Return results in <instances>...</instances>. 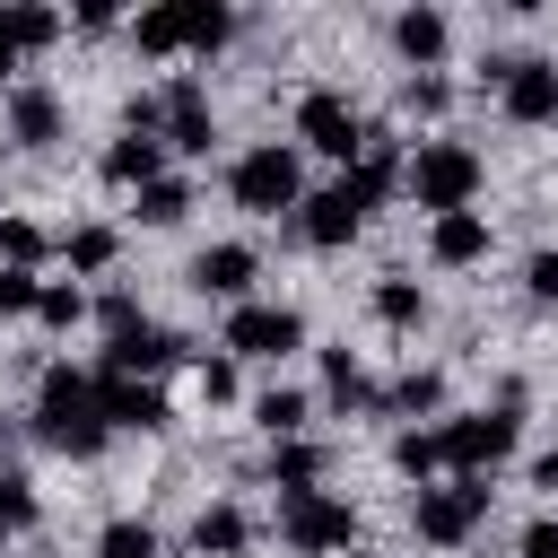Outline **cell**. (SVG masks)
<instances>
[{"label": "cell", "instance_id": "cell-10", "mask_svg": "<svg viewBox=\"0 0 558 558\" xmlns=\"http://www.w3.org/2000/svg\"><path fill=\"white\" fill-rule=\"evenodd\" d=\"M357 227H366V201H357L349 183H331V192H305V201H296V235H305L314 253H340Z\"/></svg>", "mask_w": 558, "mask_h": 558}, {"label": "cell", "instance_id": "cell-13", "mask_svg": "<svg viewBox=\"0 0 558 558\" xmlns=\"http://www.w3.org/2000/svg\"><path fill=\"white\" fill-rule=\"evenodd\" d=\"M96 401H105V427H131V436H157V427H166V392H157V384L96 375Z\"/></svg>", "mask_w": 558, "mask_h": 558}, {"label": "cell", "instance_id": "cell-3", "mask_svg": "<svg viewBox=\"0 0 558 558\" xmlns=\"http://www.w3.org/2000/svg\"><path fill=\"white\" fill-rule=\"evenodd\" d=\"M410 192H418V209H436V218L471 209V201H480V148H462V140H427V148L410 157Z\"/></svg>", "mask_w": 558, "mask_h": 558}, {"label": "cell", "instance_id": "cell-25", "mask_svg": "<svg viewBox=\"0 0 558 558\" xmlns=\"http://www.w3.org/2000/svg\"><path fill=\"white\" fill-rule=\"evenodd\" d=\"M183 209H192V183L183 174H157L140 192V227H183Z\"/></svg>", "mask_w": 558, "mask_h": 558}, {"label": "cell", "instance_id": "cell-42", "mask_svg": "<svg viewBox=\"0 0 558 558\" xmlns=\"http://www.w3.org/2000/svg\"><path fill=\"white\" fill-rule=\"evenodd\" d=\"M541 488H558V445H549V453H541Z\"/></svg>", "mask_w": 558, "mask_h": 558}, {"label": "cell", "instance_id": "cell-27", "mask_svg": "<svg viewBox=\"0 0 558 558\" xmlns=\"http://www.w3.org/2000/svg\"><path fill=\"white\" fill-rule=\"evenodd\" d=\"M0 26H9V44H17V52H44V44L61 35V17H52V9H0Z\"/></svg>", "mask_w": 558, "mask_h": 558}, {"label": "cell", "instance_id": "cell-8", "mask_svg": "<svg viewBox=\"0 0 558 558\" xmlns=\"http://www.w3.org/2000/svg\"><path fill=\"white\" fill-rule=\"evenodd\" d=\"M488 78H497V105H506V122H558V61H488Z\"/></svg>", "mask_w": 558, "mask_h": 558}, {"label": "cell", "instance_id": "cell-33", "mask_svg": "<svg viewBox=\"0 0 558 558\" xmlns=\"http://www.w3.org/2000/svg\"><path fill=\"white\" fill-rule=\"evenodd\" d=\"M17 523H35V480L0 471V532H17Z\"/></svg>", "mask_w": 558, "mask_h": 558}, {"label": "cell", "instance_id": "cell-31", "mask_svg": "<svg viewBox=\"0 0 558 558\" xmlns=\"http://www.w3.org/2000/svg\"><path fill=\"white\" fill-rule=\"evenodd\" d=\"M96 558H157V532L122 514V523H105V532H96Z\"/></svg>", "mask_w": 558, "mask_h": 558}, {"label": "cell", "instance_id": "cell-17", "mask_svg": "<svg viewBox=\"0 0 558 558\" xmlns=\"http://www.w3.org/2000/svg\"><path fill=\"white\" fill-rule=\"evenodd\" d=\"M392 44H401V61L436 70L445 44H453V26H445V9H401V17H392Z\"/></svg>", "mask_w": 558, "mask_h": 558}, {"label": "cell", "instance_id": "cell-37", "mask_svg": "<svg viewBox=\"0 0 558 558\" xmlns=\"http://www.w3.org/2000/svg\"><path fill=\"white\" fill-rule=\"evenodd\" d=\"M523 288H532L541 305H558V244H549V253H532V270H523Z\"/></svg>", "mask_w": 558, "mask_h": 558}, {"label": "cell", "instance_id": "cell-1", "mask_svg": "<svg viewBox=\"0 0 558 558\" xmlns=\"http://www.w3.org/2000/svg\"><path fill=\"white\" fill-rule=\"evenodd\" d=\"M105 436H113V427H105L96 375H78V366H44V384H35V445L87 462V453H105Z\"/></svg>", "mask_w": 558, "mask_h": 558}, {"label": "cell", "instance_id": "cell-35", "mask_svg": "<svg viewBox=\"0 0 558 558\" xmlns=\"http://www.w3.org/2000/svg\"><path fill=\"white\" fill-rule=\"evenodd\" d=\"M0 253H9L17 270H35V262H44V227H26V218H9V227H0Z\"/></svg>", "mask_w": 558, "mask_h": 558}, {"label": "cell", "instance_id": "cell-18", "mask_svg": "<svg viewBox=\"0 0 558 558\" xmlns=\"http://www.w3.org/2000/svg\"><path fill=\"white\" fill-rule=\"evenodd\" d=\"M427 253H436L445 270L480 262V253H488V218H480V209H453V218H436V227H427Z\"/></svg>", "mask_w": 558, "mask_h": 558}, {"label": "cell", "instance_id": "cell-11", "mask_svg": "<svg viewBox=\"0 0 558 558\" xmlns=\"http://www.w3.org/2000/svg\"><path fill=\"white\" fill-rule=\"evenodd\" d=\"M157 140H166V148H183V157H209L218 122H209V96H201L192 78H174V87L157 96Z\"/></svg>", "mask_w": 558, "mask_h": 558}, {"label": "cell", "instance_id": "cell-26", "mask_svg": "<svg viewBox=\"0 0 558 558\" xmlns=\"http://www.w3.org/2000/svg\"><path fill=\"white\" fill-rule=\"evenodd\" d=\"M392 462H401V471L427 488V480L445 471V436H418V427H410V436H392Z\"/></svg>", "mask_w": 558, "mask_h": 558}, {"label": "cell", "instance_id": "cell-32", "mask_svg": "<svg viewBox=\"0 0 558 558\" xmlns=\"http://www.w3.org/2000/svg\"><path fill=\"white\" fill-rule=\"evenodd\" d=\"M183 17H192V52H218V44L235 35V17H227L218 0H183Z\"/></svg>", "mask_w": 558, "mask_h": 558}, {"label": "cell", "instance_id": "cell-39", "mask_svg": "<svg viewBox=\"0 0 558 558\" xmlns=\"http://www.w3.org/2000/svg\"><path fill=\"white\" fill-rule=\"evenodd\" d=\"M96 323H105V340H113V331H131V323H148V314H140L131 296H105V305H96Z\"/></svg>", "mask_w": 558, "mask_h": 558}, {"label": "cell", "instance_id": "cell-36", "mask_svg": "<svg viewBox=\"0 0 558 558\" xmlns=\"http://www.w3.org/2000/svg\"><path fill=\"white\" fill-rule=\"evenodd\" d=\"M201 401H235V357H201Z\"/></svg>", "mask_w": 558, "mask_h": 558}, {"label": "cell", "instance_id": "cell-22", "mask_svg": "<svg viewBox=\"0 0 558 558\" xmlns=\"http://www.w3.org/2000/svg\"><path fill=\"white\" fill-rule=\"evenodd\" d=\"M375 323H392V331H418L427 323V296H418V279H375Z\"/></svg>", "mask_w": 558, "mask_h": 558}, {"label": "cell", "instance_id": "cell-38", "mask_svg": "<svg viewBox=\"0 0 558 558\" xmlns=\"http://www.w3.org/2000/svg\"><path fill=\"white\" fill-rule=\"evenodd\" d=\"M401 105H410V113H445L453 96H445V78H410V87H401Z\"/></svg>", "mask_w": 558, "mask_h": 558}, {"label": "cell", "instance_id": "cell-9", "mask_svg": "<svg viewBox=\"0 0 558 558\" xmlns=\"http://www.w3.org/2000/svg\"><path fill=\"white\" fill-rule=\"evenodd\" d=\"M296 340H305L296 305H253V296H244V305L227 314V349H235V357H288Z\"/></svg>", "mask_w": 558, "mask_h": 558}, {"label": "cell", "instance_id": "cell-34", "mask_svg": "<svg viewBox=\"0 0 558 558\" xmlns=\"http://www.w3.org/2000/svg\"><path fill=\"white\" fill-rule=\"evenodd\" d=\"M35 296H44V279L17 270V262H0V314H35Z\"/></svg>", "mask_w": 558, "mask_h": 558}, {"label": "cell", "instance_id": "cell-6", "mask_svg": "<svg viewBox=\"0 0 558 558\" xmlns=\"http://www.w3.org/2000/svg\"><path fill=\"white\" fill-rule=\"evenodd\" d=\"M279 532H288V549L323 558V549H349L357 541V506L349 497H323V488H296V497H279Z\"/></svg>", "mask_w": 558, "mask_h": 558}, {"label": "cell", "instance_id": "cell-12", "mask_svg": "<svg viewBox=\"0 0 558 558\" xmlns=\"http://www.w3.org/2000/svg\"><path fill=\"white\" fill-rule=\"evenodd\" d=\"M183 357V340L174 331H157V323H131V331H113V349H105V375H131V384H148V375H166Z\"/></svg>", "mask_w": 558, "mask_h": 558}, {"label": "cell", "instance_id": "cell-14", "mask_svg": "<svg viewBox=\"0 0 558 558\" xmlns=\"http://www.w3.org/2000/svg\"><path fill=\"white\" fill-rule=\"evenodd\" d=\"M253 270H262V253H253V244H209V253L192 262V288H201V296H235V305H244Z\"/></svg>", "mask_w": 558, "mask_h": 558}, {"label": "cell", "instance_id": "cell-24", "mask_svg": "<svg viewBox=\"0 0 558 558\" xmlns=\"http://www.w3.org/2000/svg\"><path fill=\"white\" fill-rule=\"evenodd\" d=\"M270 480H279L288 497H296V488H323V445H305V436H296V445H270Z\"/></svg>", "mask_w": 558, "mask_h": 558}, {"label": "cell", "instance_id": "cell-23", "mask_svg": "<svg viewBox=\"0 0 558 558\" xmlns=\"http://www.w3.org/2000/svg\"><path fill=\"white\" fill-rule=\"evenodd\" d=\"M305 410H314V401H305V392H288V384H270V392L253 401V418H262V436H270V445H296Z\"/></svg>", "mask_w": 558, "mask_h": 558}, {"label": "cell", "instance_id": "cell-28", "mask_svg": "<svg viewBox=\"0 0 558 558\" xmlns=\"http://www.w3.org/2000/svg\"><path fill=\"white\" fill-rule=\"evenodd\" d=\"M61 253H70V270H113V227H78V235H61Z\"/></svg>", "mask_w": 558, "mask_h": 558}, {"label": "cell", "instance_id": "cell-29", "mask_svg": "<svg viewBox=\"0 0 558 558\" xmlns=\"http://www.w3.org/2000/svg\"><path fill=\"white\" fill-rule=\"evenodd\" d=\"M78 314H87V296H78L70 279H44V296H35V323H44V331H70Z\"/></svg>", "mask_w": 558, "mask_h": 558}, {"label": "cell", "instance_id": "cell-5", "mask_svg": "<svg viewBox=\"0 0 558 558\" xmlns=\"http://www.w3.org/2000/svg\"><path fill=\"white\" fill-rule=\"evenodd\" d=\"M445 471L453 480H488L506 453H514V401L506 410H471V418H445Z\"/></svg>", "mask_w": 558, "mask_h": 558}, {"label": "cell", "instance_id": "cell-43", "mask_svg": "<svg viewBox=\"0 0 558 558\" xmlns=\"http://www.w3.org/2000/svg\"><path fill=\"white\" fill-rule=\"evenodd\" d=\"M0 436H9V418H0Z\"/></svg>", "mask_w": 558, "mask_h": 558}, {"label": "cell", "instance_id": "cell-2", "mask_svg": "<svg viewBox=\"0 0 558 558\" xmlns=\"http://www.w3.org/2000/svg\"><path fill=\"white\" fill-rule=\"evenodd\" d=\"M410 523H418V541L427 549H462L480 523H488V480H427L418 497H410Z\"/></svg>", "mask_w": 558, "mask_h": 558}, {"label": "cell", "instance_id": "cell-19", "mask_svg": "<svg viewBox=\"0 0 558 558\" xmlns=\"http://www.w3.org/2000/svg\"><path fill=\"white\" fill-rule=\"evenodd\" d=\"M323 392H331V410H384V392L366 384V366L349 349H323Z\"/></svg>", "mask_w": 558, "mask_h": 558}, {"label": "cell", "instance_id": "cell-40", "mask_svg": "<svg viewBox=\"0 0 558 558\" xmlns=\"http://www.w3.org/2000/svg\"><path fill=\"white\" fill-rule=\"evenodd\" d=\"M523 558H558V523H549V514L523 523Z\"/></svg>", "mask_w": 558, "mask_h": 558}, {"label": "cell", "instance_id": "cell-16", "mask_svg": "<svg viewBox=\"0 0 558 558\" xmlns=\"http://www.w3.org/2000/svg\"><path fill=\"white\" fill-rule=\"evenodd\" d=\"M166 174V140L157 131H122L113 148H105V183H131V192H148Z\"/></svg>", "mask_w": 558, "mask_h": 558}, {"label": "cell", "instance_id": "cell-20", "mask_svg": "<svg viewBox=\"0 0 558 558\" xmlns=\"http://www.w3.org/2000/svg\"><path fill=\"white\" fill-rule=\"evenodd\" d=\"M244 541H253V523L235 506H201V523H192V549L201 558H244Z\"/></svg>", "mask_w": 558, "mask_h": 558}, {"label": "cell", "instance_id": "cell-4", "mask_svg": "<svg viewBox=\"0 0 558 558\" xmlns=\"http://www.w3.org/2000/svg\"><path fill=\"white\" fill-rule=\"evenodd\" d=\"M227 192H235V209L279 218V209H296V201H305V166H296V148H244V157H235V174H227Z\"/></svg>", "mask_w": 558, "mask_h": 558}, {"label": "cell", "instance_id": "cell-41", "mask_svg": "<svg viewBox=\"0 0 558 558\" xmlns=\"http://www.w3.org/2000/svg\"><path fill=\"white\" fill-rule=\"evenodd\" d=\"M9 70H17V44H9V26H0V78H9Z\"/></svg>", "mask_w": 558, "mask_h": 558}, {"label": "cell", "instance_id": "cell-15", "mask_svg": "<svg viewBox=\"0 0 558 558\" xmlns=\"http://www.w3.org/2000/svg\"><path fill=\"white\" fill-rule=\"evenodd\" d=\"M9 140L17 148H52L61 140V96L52 87H9Z\"/></svg>", "mask_w": 558, "mask_h": 558}, {"label": "cell", "instance_id": "cell-44", "mask_svg": "<svg viewBox=\"0 0 558 558\" xmlns=\"http://www.w3.org/2000/svg\"><path fill=\"white\" fill-rule=\"evenodd\" d=\"M0 227H9V218H0Z\"/></svg>", "mask_w": 558, "mask_h": 558}, {"label": "cell", "instance_id": "cell-21", "mask_svg": "<svg viewBox=\"0 0 558 558\" xmlns=\"http://www.w3.org/2000/svg\"><path fill=\"white\" fill-rule=\"evenodd\" d=\"M140 52H192V17H183V0H157V9H140Z\"/></svg>", "mask_w": 558, "mask_h": 558}, {"label": "cell", "instance_id": "cell-7", "mask_svg": "<svg viewBox=\"0 0 558 558\" xmlns=\"http://www.w3.org/2000/svg\"><path fill=\"white\" fill-rule=\"evenodd\" d=\"M296 140L314 148V157H366V122L349 113V96H331V87H314L305 105H296Z\"/></svg>", "mask_w": 558, "mask_h": 558}, {"label": "cell", "instance_id": "cell-30", "mask_svg": "<svg viewBox=\"0 0 558 558\" xmlns=\"http://www.w3.org/2000/svg\"><path fill=\"white\" fill-rule=\"evenodd\" d=\"M436 401H445V375H436V366H410V375L384 392V410H436Z\"/></svg>", "mask_w": 558, "mask_h": 558}]
</instances>
